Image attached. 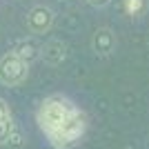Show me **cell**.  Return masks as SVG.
I'll use <instances>...</instances> for the list:
<instances>
[{"mask_svg": "<svg viewBox=\"0 0 149 149\" xmlns=\"http://www.w3.org/2000/svg\"><path fill=\"white\" fill-rule=\"evenodd\" d=\"M145 9V0H125V11L129 16H138Z\"/></svg>", "mask_w": 149, "mask_h": 149, "instance_id": "277c9868", "label": "cell"}, {"mask_svg": "<svg viewBox=\"0 0 149 149\" xmlns=\"http://www.w3.org/2000/svg\"><path fill=\"white\" fill-rule=\"evenodd\" d=\"M7 145H9L11 149H20V147H22V134H20L18 127H13V131L9 134V140H7Z\"/></svg>", "mask_w": 149, "mask_h": 149, "instance_id": "5b68a950", "label": "cell"}, {"mask_svg": "<svg viewBox=\"0 0 149 149\" xmlns=\"http://www.w3.org/2000/svg\"><path fill=\"white\" fill-rule=\"evenodd\" d=\"M29 76V62L18 51H9L0 58V82L7 87H16Z\"/></svg>", "mask_w": 149, "mask_h": 149, "instance_id": "7a4b0ae2", "label": "cell"}, {"mask_svg": "<svg viewBox=\"0 0 149 149\" xmlns=\"http://www.w3.org/2000/svg\"><path fill=\"white\" fill-rule=\"evenodd\" d=\"M7 118H11V109H9V105L5 100L0 98V120H7Z\"/></svg>", "mask_w": 149, "mask_h": 149, "instance_id": "8992f818", "label": "cell"}, {"mask_svg": "<svg viewBox=\"0 0 149 149\" xmlns=\"http://www.w3.org/2000/svg\"><path fill=\"white\" fill-rule=\"evenodd\" d=\"M89 2H98V5H105L107 0H89Z\"/></svg>", "mask_w": 149, "mask_h": 149, "instance_id": "52a82bcc", "label": "cell"}, {"mask_svg": "<svg viewBox=\"0 0 149 149\" xmlns=\"http://www.w3.org/2000/svg\"><path fill=\"white\" fill-rule=\"evenodd\" d=\"M54 22V13L47 9V7H36V9H31V13L27 16V25H29L31 31H36V33H42L47 31Z\"/></svg>", "mask_w": 149, "mask_h": 149, "instance_id": "3957f363", "label": "cell"}, {"mask_svg": "<svg viewBox=\"0 0 149 149\" xmlns=\"http://www.w3.org/2000/svg\"><path fill=\"white\" fill-rule=\"evenodd\" d=\"M36 123L54 149H74L87 134V116L67 96L54 93L40 102Z\"/></svg>", "mask_w": 149, "mask_h": 149, "instance_id": "6da1fadb", "label": "cell"}]
</instances>
